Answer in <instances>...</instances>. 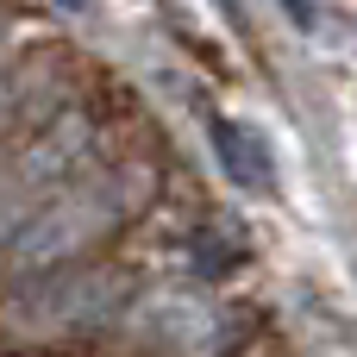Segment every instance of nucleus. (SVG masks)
<instances>
[{
  "label": "nucleus",
  "mask_w": 357,
  "mask_h": 357,
  "mask_svg": "<svg viewBox=\"0 0 357 357\" xmlns=\"http://www.w3.org/2000/svg\"><path fill=\"white\" fill-rule=\"evenodd\" d=\"M213 157H220V169H226L245 195H270V188H276V157H270V144H264L257 126H245V119H213Z\"/></svg>",
  "instance_id": "nucleus-1"
},
{
  "label": "nucleus",
  "mask_w": 357,
  "mask_h": 357,
  "mask_svg": "<svg viewBox=\"0 0 357 357\" xmlns=\"http://www.w3.org/2000/svg\"><path fill=\"white\" fill-rule=\"evenodd\" d=\"M282 6L295 13V25H314V6H307V0H282Z\"/></svg>",
  "instance_id": "nucleus-2"
},
{
  "label": "nucleus",
  "mask_w": 357,
  "mask_h": 357,
  "mask_svg": "<svg viewBox=\"0 0 357 357\" xmlns=\"http://www.w3.org/2000/svg\"><path fill=\"white\" fill-rule=\"evenodd\" d=\"M220 13H226V19H232V25H245V19H238V6H232V0H220Z\"/></svg>",
  "instance_id": "nucleus-3"
},
{
  "label": "nucleus",
  "mask_w": 357,
  "mask_h": 357,
  "mask_svg": "<svg viewBox=\"0 0 357 357\" xmlns=\"http://www.w3.org/2000/svg\"><path fill=\"white\" fill-rule=\"evenodd\" d=\"M63 6H82V0H63Z\"/></svg>",
  "instance_id": "nucleus-4"
}]
</instances>
